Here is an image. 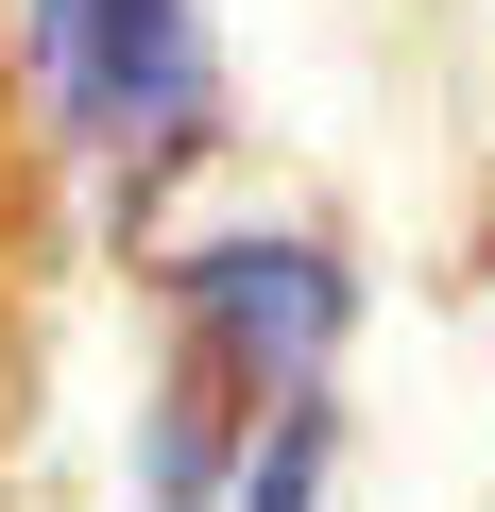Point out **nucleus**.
<instances>
[{
	"label": "nucleus",
	"mask_w": 495,
	"mask_h": 512,
	"mask_svg": "<svg viewBox=\"0 0 495 512\" xmlns=\"http://www.w3.org/2000/svg\"><path fill=\"white\" fill-rule=\"evenodd\" d=\"M35 86L69 154H103V188H154L205 137V18L188 0H35Z\"/></svg>",
	"instance_id": "obj_1"
},
{
	"label": "nucleus",
	"mask_w": 495,
	"mask_h": 512,
	"mask_svg": "<svg viewBox=\"0 0 495 512\" xmlns=\"http://www.w3.org/2000/svg\"><path fill=\"white\" fill-rule=\"evenodd\" d=\"M171 291H188V342H205V410H291L325 325H342V274L308 239H205Z\"/></svg>",
	"instance_id": "obj_2"
},
{
	"label": "nucleus",
	"mask_w": 495,
	"mask_h": 512,
	"mask_svg": "<svg viewBox=\"0 0 495 512\" xmlns=\"http://www.w3.org/2000/svg\"><path fill=\"white\" fill-rule=\"evenodd\" d=\"M239 512H325V393H291L257 427V478H239Z\"/></svg>",
	"instance_id": "obj_3"
}]
</instances>
